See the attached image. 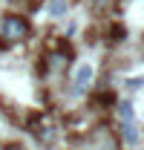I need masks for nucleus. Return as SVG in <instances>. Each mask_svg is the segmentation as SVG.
<instances>
[{"mask_svg":"<svg viewBox=\"0 0 144 150\" xmlns=\"http://www.w3.org/2000/svg\"><path fill=\"white\" fill-rule=\"evenodd\" d=\"M118 118H121V124H133L136 112H133V104L130 101H118Z\"/></svg>","mask_w":144,"mask_h":150,"instance_id":"4","label":"nucleus"},{"mask_svg":"<svg viewBox=\"0 0 144 150\" xmlns=\"http://www.w3.org/2000/svg\"><path fill=\"white\" fill-rule=\"evenodd\" d=\"M29 130L35 133L37 139H52L55 136V121H52V115H43V112H37V115H32L29 118Z\"/></svg>","mask_w":144,"mask_h":150,"instance_id":"2","label":"nucleus"},{"mask_svg":"<svg viewBox=\"0 0 144 150\" xmlns=\"http://www.w3.org/2000/svg\"><path fill=\"white\" fill-rule=\"evenodd\" d=\"M49 15H52V18H64V15H66V0H52Z\"/></svg>","mask_w":144,"mask_h":150,"instance_id":"6","label":"nucleus"},{"mask_svg":"<svg viewBox=\"0 0 144 150\" xmlns=\"http://www.w3.org/2000/svg\"><path fill=\"white\" fill-rule=\"evenodd\" d=\"M92 84V67L90 64H81L78 72L72 75V95H84Z\"/></svg>","mask_w":144,"mask_h":150,"instance_id":"3","label":"nucleus"},{"mask_svg":"<svg viewBox=\"0 0 144 150\" xmlns=\"http://www.w3.org/2000/svg\"><path fill=\"white\" fill-rule=\"evenodd\" d=\"M121 136H124L127 144H136V142H138V133H136L133 124H121Z\"/></svg>","mask_w":144,"mask_h":150,"instance_id":"5","label":"nucleus"},{"mask_svg":"<svg viewBox=\"0 0 144 150\" xmlns=\"http://www.w3.org/2000/svg\"><path fill=\"white\" fill-rule=\"evenodd\" d=\"M29 32H32V26L23 15H3L0 18V43L3 46H15L20 40H26Z\"/></svg>","mask_w":144,"mask_h":150,"instance_id":"1","label":"nucleus"}]
</instances>
